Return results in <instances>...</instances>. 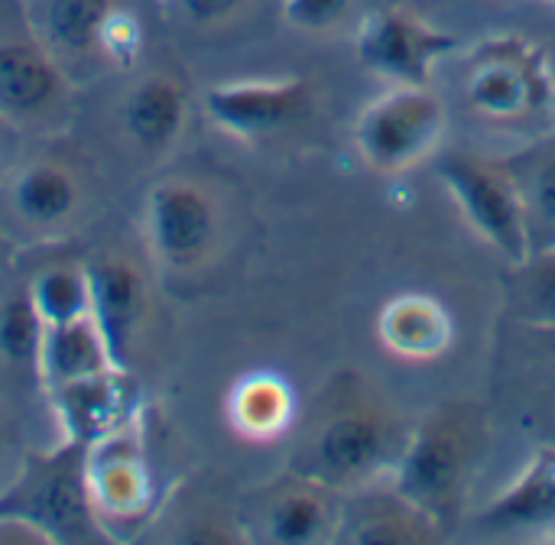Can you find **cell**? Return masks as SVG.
Wrapping results in <instances>:
<instances>
[{"instance_id":"obj_25","label":"cell","mask_w":555,"mask_h":545,"mask_svg":"<svg viewBox=\"0 0 555 545\" xmlns=\"http://www.w3.org/2000/svg\"><path fill=\"white\" fill-rule=\"evenodd\" d=\"M507 309L517 322L555 332V247L530 250L507 270Z\"/></svg>"},{"instance_id":"obj_14","label":"cell","mask_w":555,"mask_h":545,"mask_svg":"<svg viewBox=\"0 0 555 545\" xmlns=\"http://www.w3.org/2000/svg\"><path fill=\"white\" fill-rule=\"evenodd\" d=\"M91 280V319L98 322L107 351L120 371H130L140 338L150 325V280L143 263L124 250H107L88 260Z\"/></svg>"},{"instance_id":"obj_3","label":"cell","mask_w":555,"mask_h":545,"mask_svg":"<svg viewBox=\"0 0 555 545\" xmlns=\"http://www.w3.org/2000/svg\"><path fill=\"white\" fill-rule=\"evenodd\" d=\"M0 514L29 520L52 545L114 543L91 504L85 442L62 439L49 452L26 455L0 491Z\"/></svg>"},{"instance_id":"obj_18","label":"cell","mask_w":555,"mask_h":545,"mask_svg":"<svg viewBox=\"0 0 555 545\" xmlns=\"http://www.w3.org/2000/svg\"><path fill=\"white\" fill-rule=\"evenodd\" d=\"M49 410L62 429V439L72 442H98L107 432L120 429L133 416H140L137 406V387L127 371L111 367L62 387L46 390Z\"/></svg>"},{"instance_id":"obj_4","label":"cell","mask_w":555,"mask_h":545,"mask_svg":"<svg viewBox=\"0 0 555 545\" xmlns=\"http://www.w3.org/2000/svg\"><path fill=\"white\" fill-rule=\"evenodd\" d=\"M0 117L33 140H55L75 124V85L16 0H0Z\"/></svg>"},{"instance_id":"obj_31","label":"cell","mask_w":555,"mask_h":545,"mask_svg":"<svg viewBox=\"0 0 555 545\" xmlns=\"http://www.w3.org/2000/svg\"><path fill=\"white\" fill-rule=\"evenodd\" d=\"M13 254H16V244H13V237L7 234V228L0 224V283H3V276L10 273V267H13Z\"/></svg>"},{"instance_id":"obj_17","label":"cell","mask_w":555,"mask_h":545,"mask_svg":"<svg viewBox=\"0 0 555 545\" xmlns=\"http://www.w3.org/2000/svg\"><path fill=\"white\" fill-rule=\"evenodd\" d=\"M446 527L393 488L390 478L341 494L332 543L423 545L439 543Z\"/></svg>"},{"instance_id":"obj_23","label":"cell","mask_w":555,"mask_h":545,"mask_svg":"<svg viewBox=\"0 0 555 545\" xmlns=\"http://www.w3.org/2000/svg\"><path fill=\"white\" fill-rule=\"evenodd\" d=\"M117 367L107 341L91 315H81L75 322L62 325H46L42 335V351H39V387L52 390L101 371Z\"/></svg>"},{"instance_id":"obj_26","label":"cell","mask_w":555,"mask_h":545,"mask_svg":"<svg viewBox=\"0 0 555 545\" xmlns=\"http://www.w3.org/2000/svg\"><path fill=\"white\" fill-rule=\"evenodd\" d=\"M42 335H46V322L39 319L26 283L10 289L0 299V361L10 371H26L39 380Z\"/></svg>"},{"instance_id":"obj_24","label":"cell","mask_w":555,"mask_h":545,"mask_svg":"<svg viewBox=\"0 0 555 545\" xmlns=\"http://www.w3.org/2000/svg\"><path fill=\"white\" fill-rule=\"evenodd\" d=\"M26 289L46 325H62L91 315L88 260H49L26 280Z\"/></svg>"},{"instance_id":"obj_8","label":"cell","mask_w":555,"mask_h":545,"mask_svg":"<svg viewBox=\"0 0 555 545\" xmlns=\"http://www.w3.org/2000/svg\"><path fill=\"white\" fill-rule=\"evenodd\" d=\"M446 133V107L426 85H393L374 98L358 124L354 143L377 172H406L429 159Z\"/></svg>"},{"instance_id":"obj_11","label":"cell","mask_w":555,"mask_h":545,"mask_svg":"<svg viewBox=\"0 0 555 545\" xmlns=\"http://www.w3.org/2000/svg\"><path fill=\"white\" fill-rule=\"evenodd\" d=\"M459 49V39L413 10L384 7L358 29V59L393 85H429L436 65Z\"/></svg>"},{"instance_id":"obj_5","label":"cell","mask_w":555,"mask_h":545,"mask_svg":"<svg viewBox=\"0 0 555 545\" xmlns=\"http://www.w3.org/2000/svg\"><path fill=\"white\" fill-rule=\"evenodd\" d=\"M143 237L150 260L163 273H202L215 263L224 241V211L218 195L185 172L156 179L143 202Z\"/></svg>"},{"instance_id":"obj_21","label":"cell","mask_w":555,"mask_h":545,"mask_svg":"<svg viewBox=\"0 0 555 545\" xmlns=\"http://www.w3.org/2000/svg\"><path fill=\"white\" fill-rule=\"evenodd\" d=\"M228 426L254 445L276 442L296 419V393L276 371L244 374L228 393Z\"/></svg>"},{"instance_id":"obj_7","label":"cell","mask_w":555,"mask_h":545,"mask_svg":"<svg viewBox=\"0 0 555 545\" xmlns=\"http://www.w3.org/2000/svg\"><path fill=\"white\" fill-rule=\"evenodd\" d=\"M465 101L494 124H524L546 114L555 101L546 52L520 36L481 42L465 65Z\"/></svg>"},{"instance_id":"obj_16","label":"cell","mask_w":555,"mask_h":545,"mask_svg":"<svg viewBox=\"0 0 555 545\" xmlns=\"http://www.w3.org/2000/svg\"><path fill=\"white\" fill-rule=\"evenodd\" d=\"M189 120V91L176 72H140L114 104V127L124 146L153 163L172 153Z\"/></svg>"},{"instance_id":"obj_12","label":"cell","mask_w":555,"mask_h":545,"mask_svg":"<svg viewBox=\"0 0 555 545\" xmlns=\"http://www.w3.org/2000/svg\"><path fill=\"white\" fill-rule=\"evenodd\" d=\"M124 7V0H23L33 33L75 88L107 72L104 36Z\"/></svg>"},{"instance_id":"obj_2","label":"cell","mask_w":555,"mask_h":545,"mask_svg":"<svg viewBox=\"0 0 555 545\" xmlns=\"http://www.w3.org/2000/svg\"><path fill=\"white\" fill-rule=\"evenodd\" d=\"M481 452V416L472 406H442L403 442L390 481L442 527L462 517Z\"/></svg>"},{"instance_id":"obj_33","label":"cell","mask_w":555,"mask_h":545,"mask_svg":"<svg viewBox=\"0 0 555 545\" xmlns=\"http://www.w3.org/2000/svg\"><path fill=\"white\" fill-rule=\"evenodd\" d=\"M553 3H555V0H553Z\"/></svg>"},{"instance_id":"obj_19","label":"cell","mask_w":555,"mask_h":545,"mask_svg":"<svg viewBox=\"0 0 555 545\" xmlns=\"http://www.w3.org/2000/svg\"><path fill=\"white\" fill-rule=\"evenodd\" d=\"M380 345L400 361H436L455 341V322L449 309L426 293H400L393 296L377 319Z\"/></svg>"},{"instance_id":"obj_20","label":"cell","mask_w":555,"mask_h":545,"mask_svg":"<svg viewBox=\"0 0 555 545\" xmlns=\"http://www.w3.org/2000/svg\"><path fill=\"white\" fill-rule=\"evenodd\" d=\"M481 527L530 533L555 527V449H540L527 468L481 510Z\"/></svg>"},{"instance_id":"obj_27","label":"cell","mask_w":555,"mask_h":545,"mask_svg":"<svg viewBox=\"0 0 555 545\" xmlns=\"http://www.w3.org/2000/svg\"><path fill=\"white\" fill-rule=\"evenodd\" d=\"M354 0H283V16L289 26L306 33H325L335 29Z\"/></svg>"},{"instance_id":"obj_30","label":"cell","mask_w":555,"mask_h":545,"mask_svg":"<svg viewBox=\"0 0 555 545\" xmlns=\"http://www.w3.org/2000/svg\"><path fill=\"white\" fill-rule=\"evenodd\" d=\"M23 140H26V137L0 117V182H3V176L16 166V159L23 156Z\"/></svg>"},{"instance_id":"obj_29","label":"cell","mask_w":555,"mask_h":545,"mask_svg":"<svg viewBox=\"0 0 555 545\" xmlns=\"http://www.w3.org/2000/svg\"><path fill=\"white\" fill-rule=\"evenodd\" d=\"M0 545H52L49 536L23 517L0 514Z\"/></svg>"},{"instance_id":"obj_9","label":"cell","mask_w":555,"mask_h":545,"mask_svg":"<svg viewBox=\"0 0 555 545\" xmlns=\"http://www.w3.org/2000/svg\"><path fill=\"white\" fill-rule=\"evenodd\" d=\"M436 176L455 198L465 221L507 260L520 263L530 254L527 215L514 179L501 159H481L468 153H452L436 163Z\"/></svg>"},{"instance_id":"obj_28","label":"cell","mask_w":555,"mask_h":545,"mask_svg":"<svg viewBox=\"0 0 555 545\" xmlns=\"http://www.w3.org/2000/svg\"><path fill=\"white\" fill-rule=\"evenodd\" d=\"M179 16L195 29H221L241 20L254 0H172Z\"/></svg>"},{"instance_id":"obj_13","label":"cell","mask_w":555,"mask_h":545,"mask_svg":"<svg viewBox=\"0 0 555 545\" xmlns=\"http://www.w3.org/2000/svg\"><path fill=\"white\" fill-rule=\"evenodd\" d=\"M309 78H241L205 91V114L215 127L237 140H263L283 133L312 111Z\"/></svg>"},{"instance_id":"obj_6","label":"cell","mask_w":555,"mask_h":545,"mask_svg":"<svg viewBox=\"0 0 555 545\" xmlns=\"http://www.w3.org/2000/svg\"><path fill=\"white\" fill-rule=\"evenodd\" d=\"M403 442L397 426L374 410L351 406L332 413L306 442L293 471L322 481L325 488L348 494L354 488L390 478Z\"/></svg>"},{"instance_id":"obj_15","label":"cell","mask_w":555,"mask_h":545,"mask_svg":"<svg viewBox=\"0 0 555 545\" xmlns=\"http://www.w3.org/2000/svg\"><path fill=\"white\" fill-rule=\"evenodd\" d=\"M338 504L341 494L325 488L322 481L289 471L286 478L273 481L257 494L250 504V514L241 520L244 530L257 527L250 540L276 545H309L332 543L335 523H338Z\"/></svg>"},{"instance_id":"obj_10","label":"cell","mask_w":555,"mask_h":545,"mask_svg":"<svg viewBox=\"0 0 555 545\" xmlns=\"http://www.w3.org/2000/svg\"><path fill=\"white\" fill-rule=\"evenodd\" d=\"M88 491L107 533L120 523H150V517L156 514V484L143 452L140 416L88 445Z\"/></svg>"},{"instance_id":"obj_22","label":"cell","mask_w":555,"mask_h":545,"mask_svg":"<svg viewBox=\"0 0 555 545\" xmlns=\"http://www.w3.org/2000/svg\"><path fill=\"white\" fill-rule=\"evenodd\" d=\"M501 166L517 185L527 215L530 250L555 247V133H546L530 146L504 156Z\"/></svg>"},{"instance_id":"obj_1","label":"cell","mask_w":555,"mask_h":545,"mask_svg":"<svg viewBox=\"0 0 555 545\" xmlns=\"http://www.w3.org/2000/svg\"><path fill=\"white\" fill-rule=\"evenodd\" d=\"M94 218V179L68 153H23L0 182V224L16 247H52Z\"/></svg>"},{"instance_id":"obj_32","label":"cell","mask_w":555,"mask_h":545,"mask_svg":"<svg viewBox=\"0 0 555 545\" xmlns=\"http://www.w3.org/2000/svg\"><path fill=\"white\" fill-rule=\"evenodd\" d=\"M553 540H555V536H553Z\"/></svg>"}]
</instances>
